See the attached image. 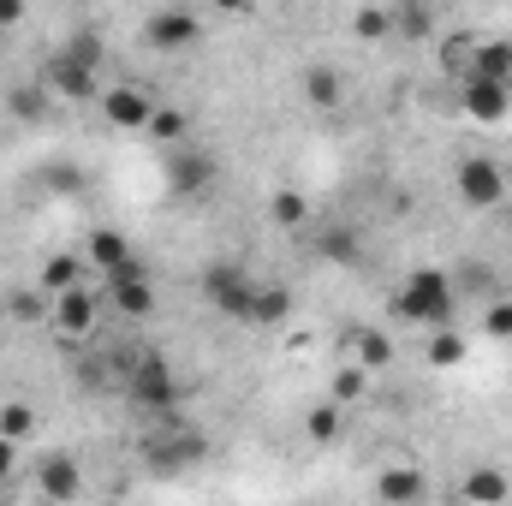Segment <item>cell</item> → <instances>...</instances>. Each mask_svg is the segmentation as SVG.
I'll return each instance as SVG.
<instances>
[{"label":"cell","mask_w":512,"mask_h":506,"mask_svg":"<svg viewBox=\"0 0 512 506\" xmlns=\"http://www.w3.org/2000/svg\"><path fill=\"white\" fill-rule=\"evenodd\" d=\"M393 316H399V322H417V328H447V322H453V280H447L441 268L411 274V280L393 292Z\"/></svg>","instance_id":"obj_1"},{"label":"cell","mask_w":512,"mask_h":506,"mask_svg":"<svg viewBox=\"0 0 512 506\" xmlns=\"http://www.w3.org/2000/svg\"><path fill=\"white\" fill-rule=\"evenodd\" d=\"M203 292H209V304H215V310H227V316L251 322L256 280L239 268V262H209V268H203Z\"/></svg>","instance_id":"obj_2"},{"label":"cell","mask_w":512,"mask_h":506,"mask_svg":"<svg viewBox=\"0 0 512 506\" xmlns=\"http://www.w3.org/2000/svg\"><path fill=\"white\" fill-rule=\"evenodd\" d=\"M167 185H173V197H203L209 185H215V155L209 149H197V143H179V149H167Z\"/></svg>","instance_id":"obj_3"},{"label":"cell","mask_w":512,"mask_h":506,"mask_svg":"<svg viewBox=\"0 0 512 506\" xmlns=\"http://www.w3.org/2000/svg\"><path fill=\"white\" fill-rule=\"evenodd\" d=\"M108 298H114V310L131 316V322L155 316V304H161V292L149 286V274H143L137 262H126V268H114V274H108Z\"/></svg>","instance_id":"obj_4"},{"label":"cell","mask_w":512,"mask_h":506,"mask_svg":"<svg viewBox=\"0 0 512 506\" xmlns=\"http://www.w3.org/2000/svg\"><path fill=\"white\" fill-rule=\"evenodd\" d=\"M459 197H465L471 209H495V203L507 197V173H501L489 155H471V161H459Z\"/></svg>","instance_id":"obj_5"},{"label":"cell","mask_w":512,"mask_h":506,"mask_svg":"<svg viewBox=\"0 0 512 506\" xmlns=\"http://www.w3.org/2000/svg\"><path fill=\"white\" fill-rule=\"evenodd\" d=\"M126 381H131V399H137V405H149V411H161V405H173V399H179L167 358H155V352H143V358H137V370H131Z\"/></svg>","instance_id":"obj_6"},{"label":"cell","mask_w":512,"mask_h":506,"mask_svg":"<svg viewBox=\"0 0 512 506\" xmlns=\"http://www.w3.org/2000/svg\"><path fill=\"white\" fill-rule=\"evenodd\" d=\"M209 447H203V435H191V429H161L155 441H149V465L161 471V477H173V471H185V465H197Z\"/></svg>","instance_id":"obj_7"},{"label":"cell","mask_w":512,"mask_h":506,"mask_svg":"<svg viewBox=\"0 0 512 506\" xmlns=\"http://www.w3.org/2000/svg\"><path fill=\"white\" fill-rule=\"evenodd\" d=\"M48 96L90 102V96H96V66H84V60H72V54H54V60H48Z\"/></svg>","instance_id":"obj_8"},{"label":"cell","mask_w":512,"mask_h":506,"mask_svg":"<svg viewBox=\"0 0 512 506\" xmlns=\"http://www.w3.org/2000/svg\"><path fill=\"white\" fill-rule=\"evenodd\" d=\"M507 108H512V90H507V84L465 78V114H471L477 126H495V120H507Z\"/></svg>","instance_id":"obj_9"},{"label":"cell","mask_w":512,"mask_h":506,"mask_svg":"<svg viewBox=\"0 0 512 506\" xmlns=\"http://www.w3.org/2000/svg\"><path fill=\"white\" fill-rule=\"evenodd\" d=\"M102 114L114 120V126L126 131H149V120H155V108H149V96L143 90H131V84H114V90H102Z\"/></svg>","instance_id":"obj_10"},{"label":"cell","mask_w":512,"mask_h":506,"mask_svg":"<svg viewBox=\"0 0 512 506\" xmlns=\"http://www.w3.org/2000/svg\"><path fill=\"white\" fill-rule=\"evenodd\" d=\"M197 36H203V24L191 12H155L149 18V42L155 48H197Z\"/></svg>","instance_id":"obj_11"},{"label":"cell","mask_w":512,"mask_h":506,"mask_svg":"<svg viewBox=\"0 0 512 506\" xmlns=\"http://www.w3.org/2000/svg\"><path fill=\"white\" fill-rule=\"evenodd\" d=\"M54 322H60L72 340H84V334L96 328V298H90V286H78V292H60V298H54Z\"/></svg>","instance_id":"obj_12"},{"label":"cell","mask_w":512,"mask_h":506,"mask_svg":"<svg viewBox=\"0 0 512 506\" xmlns=\"http://www.w3.org/2000/svg\"><path fill=\"white\" fill-rule=\"evenodd\" d=\"M471 78H489V84L512 90V42H477L471 48Z\"/></svg>","instance_id":"obj_13"},{"label":"cell","mask_w":512,"mask_h":506,"mask_svg":"<svg viewBox=\"0 0 512 506\" xmlns=\"http://www.w3.org/2000/svg\"><path fill=\"white\" fill-rule=\"evenodd\" d=\"M376 495H382L387 506H417V501H423V471H411V465H393V471H382Z\"/></svg>","instance_id":"obj_14"},{"label":"cell","mask_w":512,"mask_h":506,"mask_svg":"<svg viewBox=\"0 0 512 506\" xmlns=\"http://www.w3.org/2000/svg\"><path fill=\"white\" fill-rule=\"evenodd\" d=\"M340 96H346V78H340L334 66H310V72H304V102H310V108L328 114V108H340Z\"/></svg>","instance_id":"obj_15"},{"label":"cell","mask_w":512,"mask_h":506,"mask_svg":"<svg viewBox=\"0 0 512 506\" xmlns=\"http://www.w3.org/2000/svg\"><path fill=\"white\" fill-rule=\"evenodd\" d=\"M78 489H84L78 459H48V465H42V495H48V501H78Z\"/></svg>","instance_id":"obj_16"},{"label":"cell","mask_w":512,"mask_h":506,"mask_svg":"<svg viewBox=\"0 0 512 506\" xmlns=\"http://www.w3.org/2000/svg\"><path fill=\"white\" fill-rule=\"evenodd\" d=\"M465 501L501 506V501H507V471H495V465H477V471L465 477Z\"/></svg>","instance_id":"obj_17"},{"label":"cell","mask_w":512,"mask_h":506,"mask_svg":"<svg viewBox=\"0 0 512 506\" xmlns=\"http://www.w3.org/2000/svg\"><path fill=\"white\" fill-rule=\"evenodd\" d=\"M78 274H84V262H78V256H48V262H42V292H48V298L78 292Z\"/></svg>","instance_id":"obj_18"},{"label":"cell","mask_w":512,"mask_h":506,"mask_svg":"<svg viewBox=\"0 0 512 506\" xmlns=\"http://www.w3.org/2000/svg\"><path fill=\"white\" fill-rule=\"evenodd\" d=\"M90 262H96L102 274H114V268H126V262H131V245H126V233H96V239H90Z\"/></svg>","instance_id":"obj_19"},{"label":"cell","mask_w":512,"mask_h":506,"mask_svg":"<svg viewBox=\"0 0 512 506\" xmlns=\"http://www.w3.org/2000/svg\"><path fill=\"white\" fill-rule=\"evenodd\" d=\"M286 310H292L286 286H256V304H251V322H256V328H274Z\"/></svg>","instance_id":"obj_20"},{"label":"cell","mask_w":512,"mask_h":506,"mask_svg":"<svg viewBox=\"0 0 512 506\" xmlns=\"http://www.w3.org/2000/svg\"><path fill=\"white\" fill-rule=\"evenodd\" d=\"M352 340H358V358H364V370H382L387 358H393V340H387L382 328H358Z\"/></svg>","instance_id":"obj_21"},{"label":"cell","mask_w":512,"mask_h":506,"mask_svg":"<svg viewBox=\"0 0 512 506\" xmlns=\"http://www.w3.org/2000/svg\"><path fill=\"white\" fill-rule=\"evenodd\" d=\"M274 221H280V227H292V233H304V221H310L304 191H274Z\"/></svg>","instance_id":"obj_22"},{"label":"cell","mask_w":512,"mask_h":506,"mask_svg":"<svg viewBox=\"0 0 512 506\" xmlns=\"http://www.w3.org/2000/svg\"><path fill=\"white\" fill-rule=\"evenodd\" d=\"M304 435H310L316 447H328V441L340 435V405H316V411L304 417Z\"/></svg>","instance_id":"obj_23"},{"label":"cell","mask_w":512,"mask_h":506,"mask_svg":"<svg viewBox=\"0 0 512 506\" xmlns=\"http://www.w3.org/2000/svg\"><path fill=\"white\" fill-rule=\"evenodd\" d=\"M12 114H18V120H42V114H48V84H24V90H12Z\"/></svg>","instance_id":"obj_24"},{"label":"cell","mask_w":512,"mask_h":506,"mask_svg":"<svg viewBox=\"0 0 512 506\" xmlns=\"http://www.w3.org/2000/svg\"><path fill=\"white\" fill-rule=\"evenodd\" d=\"M0 435L18 447L24 435H36V411H30V405H6V411H0Z\"/></svg>","instance_id":"obj_25"},{"label":"cell","mask_w":512,"mask_h":506,"mask_svg":"<svg viewBox=\"0 0 512 506\" xmlns=\"http://www.w3.org/2000/svg\"><path fill=\"white\" fill-rule=\"evenodd\" d=\"M149 131H155V137H161L167 149H179V143H185V114H173V108H155Z\"/></svg>","instance_id":"obj_26"},{"label":"cell","mask_w":512,"mask_h":506,"mask_svg":"<svg viewBox=\"0 0 512 506\" xmlns=\"http://www.w3.org/2000/svg\"><path fill=\"white\" fill-rule=\"evenodd\" d=\"M387 18H393V30H399V36H423V30L435 24L423 6H399V12H387Z\"/></svg>","instance_id":"obj_27"},{"label":"cell","mask_w":512,"mask_h":506,"mask_svg":"<svg viewBox=\"0 0 512 506\" xmlns=\"http://www.w3.org/2000/svg\"><path fill=\"white\" fill-rule=\"evenodd\" d=\"M465 358V340L459 334H435L429 340V364H459Z\"/></svg>","instance_id":"obj_28"},{"label":"cell","mask_w":512,"mask_h":506,"mask_svg":"<svg viewBox=\"0 0 512 506\" xmlns=\"http://www.w3.org/2000/svg\"><path fill=\"white\" fill-rule=\"evenodd\" d=\"M42 298H48L42 286H36V292H12V316H18V322H36V316H42Z\"/></svg>","instance_id":"obj_29"},{"label":"cell","mask_w":512,"mask_h":506,"mask_svg":"<svg viewBox=\"0 0 512 506\" xmlns=\"http://www.w3.org/2000/svg\"><path fill=\"white\" fill-rule=\"evenodd\" d=\"M483 328H489L495 340H512V304H489V316H483Z\"/></svg>","instance_id":"obj_30"},{"label":"cell","mask_w":512,"mask_h":506,"mask_svg":"<svg viewBox=\"0 0 512 506\" xmlns=\"http://www.w3.org/2000/svg\"><path fill=\"white\" fill-rule=\"evenodd\" d=\"M352 30H358V36H387V30H393V18H387V12H358V18H352Z\"/></svg>","instance_id":"obj_31"},{"label":"cell","mask_w":512,"mask_h":506,"mask_svg":"<svg viewBox=\"0 0 512 506\" xmlns=\"http://www.w3.org/2000/svg\"><path fill=\"white\" fill-rule=\"evenodd\" d=\"M364 393V370H340L334 376V399H358Z\"/></svg>","instance_id":"obj_32"},{"label":"cell","mask_w":512,"mask_h":506,"mask_svg":"<svg viewBox=\"0 0 512 506\" xmlns=\"http://www.w3.org/2000/svg\"><path fill=\"white\" fill-rule=\"evenodd\" d=\"M12 471H18V447L0 435V477H12Z\"/></svg>","instance_id":"obj_33"},{"label":"cell","mask_w":512,"mask_h":506,"mask_svg":"<svg viewBox=\"0 0 512 506\" xmlns=\"http://www.w3.org/2000/svg\"><path fill=\"white\" fill-rule=\"evenodd\" d=\"M18 18H24V0H0V30L18 24Z\"/></svg>","instance_id":"obj_34"}]
</instances>
